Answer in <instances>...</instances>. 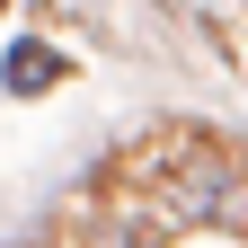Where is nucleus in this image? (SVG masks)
<instances>
[{
	"label": "nucleus",
	"instance_id": "1",
	"mask_svg": "<svg viewBox=\"0 0 248 248\" xmlns=\"http://www.w3.org/2000/svg\"><path fill=\"white\" fill-rule=\"evenodd\" d=\"M0 80H9L18 98H36V89H53V80H62V53H53V45H36V36H27V45L9 53V71H0Z\"/></svg>",
	"mask_w": 248,
	"mask_h": 248
}]
</instances>
